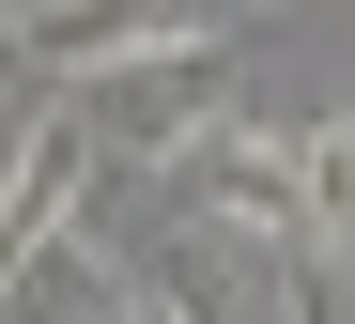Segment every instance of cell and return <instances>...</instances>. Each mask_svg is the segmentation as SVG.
I'll return each instance as SVG.
<instances>
[{
    "label": "cell",
    "instance_id": "6da1fadb",
    "mask_svg": "<svg viewBox=\"0 0 355 324\" xmlns=\"http://www.w3.org/2000/svg\"><path fill=\"white\" fill-rule=\"evenodd\" d=\"M62 93L93 108L108 170L186 185V170L216 155V123H232V46H216V31H201V46H139V62H108V78H62Z\"/></svg>",
    "mask_w": 355,
    "mask_h": 324
},
{
    "label": "cell",
    "instance_id": "7a4b0ae2",
    "mask_svg": "<svg viewBox=\"0 0 355 324\" xmlns=\"http://www.w3.org/2000/svg\"><path fill=\"white\" fill-rule=\"evenodd\" d=\"M248 0H16V62H46V78H108V62L139 46H201L232 31Z\"/></svg>",
    "mask_w": 355,
    "mask_h": 324
},
{
    "label": "cell",
    "instance_id": "3957f363",
    "mask_svg": "<svg viewBox=\"0 0 355 324\" xmlns=\"http://www.w3.org/2000/svg\"><path fill=\"white\" fill-rule=\"evenodd\" d=\"M93 185H108L93 108H78V93H31V108H16V155H0V247H62Z\"/></svg>",
    "mask_w": 355,
    "mask_h": 324
},
{
    "label": "cell",
    "instance_id": "277c9868",
    "mask_svg": "<svg viewBox=\"0 0 355 324\" xmlns=\"http://www.w3.org/2000/svg\"><path fill=\"white\" fill-rule=\"evenodd\" d=\"M293 155H309V247H340V263H355V108L293 123Z\"/></svg>",
    "mask_w": 355,
    "mask_h": 324
},
{
    "label": "cell",
    "instance_id": "5b68a950",
    "mask_svg": "<svg viewBox=\"0 0 355 324\" xmlns=\"http://www.w3.org/2000/svg\"><path fill=\"white\" fill-rule=\"evenodd\" d=\"M278 278V324H355V278H340V247H293V263H263Z\"/></svg>",
    "mask_w": 355,
    "mask_h": 324
},
{
    "label": "cell",
    "instance_id": "8992f818",
    "mask_svg": "<svg viewBox=\"0 0 355 324\" xmlns=\"http://www.w3.org/2000/svg\"><path fill=\"white\" fill-rule=\"evenodd\" d=\"M248 16H263V0H248Z\"/></svg>",
    "mask_w": 355,
    "mask_h": 324
}]
</instances>
